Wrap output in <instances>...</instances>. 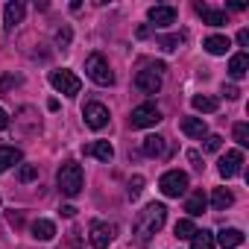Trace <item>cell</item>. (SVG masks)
<instances>
[{
	"mask_svg": "<svg viewBox=\"0 0 249 249\" xmlns=\"http://www.w3.org/2000/svg\"><path fill=\"white\" fill-rule=\"evenodd\" d=\"M164 220H167V208H164L161 202H150V205L138 214V220H135V240H138L141 246H147V243L153 240V234L161 231Z\"/></svg>",
	"mask_w": 249,
	"mask_h": 249,
	"instance_id": "obj_1",
	"label": "cell"
},
{
	"mask_svg": "<svg viewBox=\"0 0 249 249\" xmlns=\"http://www.w3.org/2000/svg\"><path fill=\"white\" fill-rule=\"evenodd\" d=\"M56 185H59V191L65 196H71V199L79 196L82 194V167L76 161H65L59 167V173H56Z\"/></svg>",
	"mask_w": 249,
	"mask_h": 249,
	"instance_id": "obj_2",
	"label": "cell"
},
{
	"mask_svg": "<svg viewBox=\"0 0 249 249\" xmlns=\"http://www.w3.org/2000/svg\"><path fill=\"white\" fill-rule=\"evenodd\" d=\"M85 73H88L97 85H114V73H111L108 62H106L100 53H91V56L85 59Z\"/></svg>",
	"mask_w": 249,
	"mask_h": 249,
	"instance_id": "obj_3",
	"label": "cell"
},
{
	"mask_svg": "<svg viewBox=\"0 0 249 249\" xmlns=\"http://www.w3.org/2000/svg\"><path fill=\"white\" fill-rule=\"evenodd\" d=\"M159 191L170 199H179L185 191H188V173L182 170H167L161 179H159Z\"/></svg>",
	"mask_w": 249,
	"mask_h": 249,
	"instance_id": "obj_4",
	"label": "cell"
},
{
	"mask_svg": "<svg viewBox=\"0 0 249 249\" xmlns=\"http://www.w3.org/2000/svg\"><path fill=\"white\" fill-rule=\"evenodd\" d=\"M161 120V111L156 103H141L138 108H132L129 114V126L132 129H147V126H156V123Z\"/></svg>",
	"mask_w": 249,
	"mask_h": 249,
	"instance_id": "obj_5",
	"label": "cell"
},
{
	"mask_svg": "<svg viewBox=\"0 0 249 249\" xmlns=\"http://www.w3.org/2000/svg\"><path fill=\"white\" fill-rule=\"evenodd\" d=\"M50 85L59 91V94H68V97H76L82 91V79L73 73V71H53L50 73Z\"/></svg>",
	"mask_w": 249,
	"mask_h": 249,
	"instance_id": "obj_6",
	"label": "cell"
},
{
	"mask_svg": "<svg viewBox=\"0 0 249 249\" xmlns=\"http://www.w3.org/2000/svg\"><path fill=\"white\" fill-rule=\"evenodd\" d=\"M161 73H164V65H150V68L138 71V76H135L138 91H144V94H159V88H161Z\"/></svg>",
	"mask_w": 249,
	"mask_h": 249,
	"instance_id": "obj_7",
	"label": "cell"
},
{
	"mask_svg": "<svg viewBox=\"0 0 249 249\" xmlns=\"http://www.w3.org/2000/svg\"><path fill=\"white\" fill-rule=\"evenodd\" d=\"M82 117H85V126H91V129H103L106 123H108V108H106L103 103H85Z\"/></svg>",
	"mask_w": 249,
	"mask_h": 249,
	"instance_id": "obj_8",
	"label": "cell"
},
{
	"mask_svg": "<svg viewBox=\"0 0 249 249\" xmlns=\"http://www.w3.org/2000/svg\"><path fill=\"white\" fill-rule=\"evenodd\" d=\"M240 167H243V153H240V150H229V153L220 159V164H217V170H220L223 179H234V176L240 173Z\"/></svg>",
	"mask_w": 249,
	"mask_h": 249,
	"instance_id": "obj_9",
	"label": "cell"
},
{
	"mask_svg": "<svg viewBox=\"0 0 249 249\" xmlns=\"http://www.w3.org/2000/svg\"><path fill=\"white\" fill-rule=\"evenodd\" d=\"M111 237H114V229L108 223H100V220L91 223V246L94 249H108Z\"/></svg>",
	"mask_w": 249,
	"mask_h": 249,
	"instance_id": "obj_10",
	"label": "cell"
},
{
	"mask_svg": "<svg viewBox=\"0 0 249 249\" xmlns=\"http://www.w3.org/2000/svg\"><path fill=\"white\" fill-rule=\"evenodd\" d=\"M179 129H182L188 138H205V135H208V126H205L202 117H182Z\"/></svg>",
	"mask_w": 249,
	"mask_h": 249,
	"instance_id": "obj_11",
	"label": "cell"
},
{
	"mask_svg": "<svg viewBox=\"0 0 249 249\" xmlns=\"http://www.w3.org/2000/svg\"><path fill=\"white\" fill-rule=\"evenodd\" d=\"M24 15H27V6L21 3V0H12V3H6V9H3V24H6V30L18 27V24L24 21Z\"/></svg>",
	"mask_w": 249,
	"mask_h": 249,
	"instance_id": "obj_12",
	"label": "cell"
},
{
	"mask_svg": "<svg viewBox=\"0 0 249 249\" xmlns=\"http://www.w3.org/2000/svg\"><path fill=\"white\" fill-rule=\"evenodd\" d=\"M214 243H220L223 249H237V246H243V231L240 229H220Z\"/></svg>",
	"mask_w": 249,
	"mask_h": 249,
	"instance_id": "obj_13",
	"label": "cell"
},
{
	"mask_svg": "<svg viewBox=\"0 0 249 249\" xmlns=\"http://www.w3.org/2000/svg\"><path fill=\"white\" fill-rule=\"evenodd\" d=\"M147 15H150V21H153L156 27H170V24L176 21V9H173V6H153Z\"/></svg>",
	"mask_w": 249,
	"mask_h": 249,
	"instance_id": "obj_14",
	"label": "cell"
},
{
	"mask_svg": "<svg viewBox=\"0 0 249 249\" xmlns=\"http://www.w3.org/2000/svg\"><path fill=\"white\" fill-rule=\"evenodd\" d=\"M196 15H199L205 24H211V27H223V24L229 21L223 9H211V6H205V3H196Z\"/></svg>",
	"mask_w": 249,
	"mask_h": 249,
	"instance_id": "obj_15",
	"label": "cell"
},
{
	"mask_svg": "<svg viewBox=\"0 0 249 249\" xmlns=\"http://www.w3.org/2000/svg\"><path fill=\"white\" fill-rule=\"evenodd\" d=\"M141 150H144V156L159 159V156H164V153H167V141H164L161 135H147V138H144V144H141Z\"/></svg>",
	"mask_w": 249,
	"mask_h": 249,
	"instance_id": "obj_16",
	"label": "cell"
},
{
	"mask_svg": "<svg viewBox=\"0 0 249 249\" xmlns=\"http://www.w3.org/2000/svg\"><path fill=\"white\" fill-rule=\"evenodd\" d=\"M82 153H85V156H94V159H100V161H111V159H114V150H111L108 141H94V144L82 147Z\"/></svg>",
	"mask_w": 249,
	"mask_h": 249,
	"instance_id": "obj_17",
	"label": "cell"
},
{
	"mask_svg": "<svg viewBox=\"0 0 249 249\" xmlns=\"http://www.w3.org/2000/svg\"><path fill=\"white\" fill-rule=\"evenodd\" d=\"M205 205H208L205 191H194V194L188 196V202H185V211H188V217L194 220V217H199V214L205 211Z\"/></svg>",
	"mask_w": 249,
	"mask_h": 249,
	"instance_id": "obj_18",
	"label": "cell"
},
{
	"mask_svg": "<svg viewBox=\"0 0 249 249\" xmlns=\"http://www.w3.org/2000/svg\"><path fill=\"white\" fill-rule=\"evenodd\" d=\"M229 47H231L229 36H208V38H205V50H208L211 56H226Z\"/></svg>",
	"mask_w": 249,
	"mask_h": 249,
	"instance_id": "obj_19",
	"label": "cell"
},
{
	"mask_svg": "<svg viewBox=\"0 0 249 249\" xmlns=\"http://www.w3.org/2000/svg\"><path fill=\"white\" fill-rule=\"evenodd\" d=\"M246 71H249V56L246 53H234L231 62H229V76L231 79H243Z\"/></svg>",
	"mask_w": 249,
	"mask_h": 249,
	"instance_id": "obj_20",
	"label": "cell"
},
{
	"mask_svg": "<svg viewBox=\"0 0 249 249\" xmlns=\"http://www.w3.org/2000/svg\"><path fill=\"white\" fill-rule=\"evenodd\" d=\"M211 205H214V211H226V208L234 205V194H231L229 188H214V194H211Z\"/></svg>",
	"mask_w": 249,
	"mask_h": 249,
	"instance_id": "obj_21",
	"label": "cell"
},
{
	"mask_svg": "<svg viewBox=\"0 0 249 249\" xmlns=\"http://www.w3.org/2000/svg\"><path fill=\"white\" fill-rule=\"evenodd\" d=\"M30 231H33L36 240H53V237H56V226H53V220H36V223L30 226Z\"/></svg>",
	"mask_w": 249,
	"mask_h": 249,
	"instance_id": "obj_22",
	"label": "cell"
},
{
	"mask_svg": "<svg viewBox=\"0 0 249 249\" xmlns=\"http://www.w3.org/2000/svg\"><path fill=\"white\" fill-rule=\"evenodd\" d=\"M18 161H21V150L18 147H0V173H6Z\"/></svg>",
	"mask_w": 249,
	"mask_h": 249,
	"instance_id": "obj_23",
	"label": "cell"
},
{
	"mask_svg": "<svg viewBox=\"0 0 249 249\" xmlns=\"http://www.w3.org/2000/svg\"><path fill=\"white\" fill-rule=\"evenodd\" d=\"M191 103H194V108H196V111H205V114H211V111H217V108H220V100H217V97H208V94H196Z\"/></svg>",
	"mask_w": 249,
	"mask_h": 249,
	"instance_id": "obj_24",
	"label": "cell"
},
{
	"mask_svg": "<svg viewBox=\"0 0 249 249\" xmlns=\"http://www.w3.org/2000/svg\"><path fill=\"white\" fill-rule=\"evenodd\" d=\"M191 246H194V249H214V234H211L208 229H196V231L191 234Z\"/></svg>",
	"mask_w": 249,
	"mask_h": 249,
	"instance_id": "obj_25",
	"label": "cell"
},
{
	"mask_svg": "<svg viewBox=\"0 0 249 249\" xmlns=\"http://www.w3.org/2000/svg\"><path fill=\"white\" fill-rule=\"evenodd\" d=\"M173 231H176V237H179V240H191V234L196 231V226H194V220H191V217H185V220H179V223H176V229H173Z\"/></svg>",
	"mask_w": 249,
	"mask_h": 249,
	"instance_id": "obj_26",
	"label": "cell"
},
{
	"mask_svg": "<svg viewBox=\"0 0 249 249\" xmlns=\"http://www.w3.org/2000/svg\"><path fill=\"white\" fill-rule=\"evenodd\" d=\"M33 179H38V167L36 164H21V170H18V182H33Z\"/></svg>",
	"mask_w": 249,
	"mask_h": 249,
	"instance_id": "obj_27",
	"label": "cell"
},
{
	"mask_svg": "<svg viewBox=\"0 0 249 249\" xmlns=\"http://www.w3.org/2000/svg\"><path fill=\"white\" fill-rule=\"evenodd\" d=\"M182 41H185L182 36H159V47H164V50H179Z\"/></svg>",
	"mask_w": 249,
	"mask_h": 249,
	"instance_id": "obj_28",
	"label": "cell"
},
{
	"mask_svg": "<svg viewBox=\"0 0 249 249\" xmlns=\"http://www.w3.org/2000/svg\"><path fill=\"white\" fill-rule=\"evenodd\" d=\"M234 141L240 147H249V126L246 123H234Z\"/></svg>",
	"mask_w": 249,
	"mask_h": 249,
	"instance_id": "obj_29",
	"label": "cell"
},
{
	"mask_svg": "<svg viewBox=\"0 0 249 249\" xmlns=\"http://www.w3.org/2000/svg\"><path fill=\"white\" fill-rule=\"evenodd\" d=\"M141 191H144V176H132L129 179V199H135Z\"/></svg>",
	"mask_w": 249,
	"mask_h": 249,
	"instance_id": "obj_30",
	"label": "cell"
},
{
	"mask_svg": "<svg viewBox=\"0 0 249 249\" xmlns=\"http://www.w3.org/2000/svg\"><path fill=\"white\" fill-rule=\"evenodd\" d=\"M71 38H73L71 27H62V30L56 33V44H59V47H68V44H71Z\"/></svg>",
	"mask_w": 249,
	"mask_h": 249,
	"instance_id": "obj_31",
	"label": "cell"
},
{
	"mask_svg": "<svg viewBox=\"0 0 249 249\" xmlns=\"http://www.w3.org/2000/svg\"><path fill=\"white\" fill-rule=\"evenodd\" d=\"M220 147H223V138L220 135H205V150L208 153H217Z\"/></svg>",
	"mask_w": 249,
	"mask_h": 249,
	"instance_id": "obj_32",
	"label": "cell"
},
{
	"mask_svg": "<svg viewBox=\"0 0 249 249\" xmlns=\"http://www.w3.org/2000/svg\"><path fill=\"white\" fill-rule=\"evenodd\" d=\"M12 85H21V76H3V79H0V91H6Z\"/></svg>",
	"mask_w": 249,
	"mask_h": 249,
	"instance_id": "obj_33",
	"label": "cell"
},
{
	"mask_svg": "<svg viewBox=\"0 0 249 249\" xmlns=\"http://www.w3.org/2000/svg\"><path fill=\"white\" fill-rule=\"evenodd\" d=\"M223 94H226L229 100H237V97H240V91H237L234 85H223Z\"/></svg>",
	"mask_w": 249,
	"mask_h": 249,
	"instance_id": "obj_34",
	"label": "cell"
},
{
	"mask_svg": "<svg viewBox=\"0 0 249 249\" xmlns=\"http://www.w3.org/2000/svg\"><path fill=\"white\" fill-rule=\"evenodd\" d=\"M237 44H240V47L249 44V30H240V33H237Z\"/></svg>",
	"mask_w": 249,
	"mask_h": 249,
	"instance_id": "obj_35",
	"label": "cell"
},
{
	"mask_svg": "<svg viewBox=\"0 0 249 249\" xmlns=\"http://www.w3.org/2000/svg\"><path fill=\"white\" fill-rule=\"evenodd\" d=\"M3 129H9V114L0 108V132H3Z\"/></svg>",
	"mask_w": 249,
	"mask_h": 249,
	"instance_id": "obj_36",
	"label": "cell"
},
{
	"mask_svg": "<svg viewBox=\"0 0 249 249\" xmlns=\"http://www.w3.org/2000/svg\"><path fill=\"white\" fill-rule=\"evenodd\" d=\"M188 159L194 161V167H196V170H202V164H199V153H194V150H191V153H188Z\"/></svg>",
	"mask_w": 249,
	"mask_h": 249,
	"instance_id": "obj_37",
	"label": "cell"
},
{
	"mask_svg": "<svg viewBox=\"0 0 249 249\" xmlns=\"http://www.w3.org/2000/svg\"><path fill=\"white\" fill-rule=\"evenodd\" d=\"M73 214H76L73 205H62V217H73Z\"/></svg>",
	"mask_w": 249,
	"mask_h": 249,
	"instance_id": "obj_38",
	"label": "cell"
},
{
	"mask_svg": "<svg viewBox=\"0 0 249 249\" xmlns=\"http://www.w3.org/2000/svg\"><path fill=\"white\" fill-rule=\"evenodd\" d=\"M229 6H231V9H237V12H240V9H246V3H243V0H231Z\"/></svg>",
	"mask_w": 249,
	"mask_h": 249,
	"instance_id": "obj_39",
	"label": "cell"
}]
</instances>
